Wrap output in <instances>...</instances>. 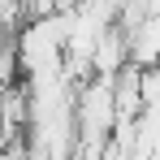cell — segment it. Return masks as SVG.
<instances>
[{"label": "cell", "mask_w": 160, "mask_h": 160, "mask_svg": "<svg viewBox=\"0 0 160 160\" xmlns=\"http://www.w3.org/2000/svg\"><path fill=\"white\" fill-rule=\"evenodd\" d=\"M74 117H78V143H108V134L117 130L112 78L95 74L91 82H82V87H78V100H74Z\"/></svg>", "instance_id": "cell-2"}, {"label": "cell", "mask_w": 160, "mask_h": 160, "mask_svg": "<svg viewBox=\"0 0 160 160\" xmlns=\"http://www.w3.org/2000/svg\"><path fill=\"white\" fill-rule=\"evenodd\" d=\"M126 39H130V61L138 69L160 65V13H147L134 30H126Z\"/></svg>", "instance_id": "cell-3"}, {"label": "cell", "mask_w": 160, "mask_h": 160, "mask_svg": "<svg viewBox=\"0 0 160 160\" xmlns=\"http://www.w3.org/2000/svg\"><path fill=\"white\" fill-rule=\"evenodd\" d=\"M65 39H69V13L26 18V26L18 30V61H22V78L65 69Z\"/></svg>", "instance_id": "cell-1"}]
</instances>
